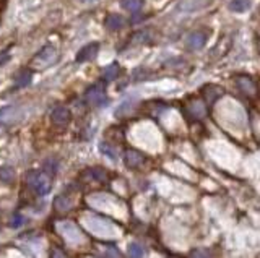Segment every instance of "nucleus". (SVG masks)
<instances>
[{
  "mask_svg": "<svg viewBox=\"0 0 260 258\" xmlns=\"http://www.w3.org/2000/svg\"><path fill=\"white\" fill-rule=\"evenodd\" d=\"M28 185L34 190V193L39 196H44L49 193L51 190V179L43 171H30L28 177Z\"/></svg>",
  "mask_w": 260,
  "mask_h": 258,
  "instance_id": "nucleus-1",
  "label": "nucleus"
},
{
  "mask_svg": "<svg viewBox=\"0 0 260 258\" xmlns=\"http://www.w3.org/2000/svg\"><path fill=\"white\" fill-rule=\"evenodd\" d=\"M86 101L90 104L98 106V107H102V106L107 104V98H106L104 86H102V83L93 85L90 90L86 91Z\"/></svg>",
  "mask_w": 260,
  "mask_h": 258,
  "instance_id": "nucleus-2",
  "label": "nucleus"
},
{
  "mask_svg": "<svg viewBox=\"0 0 260 258\" xmlns=\"http://www.w3.org/2000/svg\"><path fill=\"white\" fill-rule=\"evenodd\" d=\"M57 56V49L51 44L44 46L43 49L38 52V56L33 59V65H38V67H46L49 65L54 59Z\"/></svg>",
  "mask_w": 260,
  "mask_h": 258,
  "instance_id": "nucleus-3",
  "label": "nucleus"
},
{
  "mask_svg": "<svg viewBox=\"0 0 260 258\" xmlns=\"http://www.w3.org/2000/svg\"><path fill=\"white\" fill-rule=\"evenodd\" d=\"M98 52H99V44L98 43H90V44H86L85 47H81V49L78 51V54H77V57H75V60H77L78 64L88 62V60H93L94 57H96Z\"/></svg>",
  "mask_w": 260,
  "mask_h": 258,
  "instance_id": "nucleus-4",
  "label": "nucleus"
},
{
  "mask_svg": "<svg viewBox=\"0 0 260 258\" xmlns=\"http://www.w3.org/2000/svg\"><path fill=\"white\" fill-rule=\"evenodd\" d=\"M59 230H62V234L67 240L70 242H80L83 240V237H81V232L78 230V227L75 226V224L68 222V221H64L62 224H59Z\"/></svg>",
  "mask_w": 260,
  "mask_h": 258,
  "instance_id": "nucleus-5",
  "label": "nucleus"
},
{
  "mask_svg": "<svg viewBox=\"0 0 260 258\" xmlns=\"http://www.w3.org/2000/svg\"><path fill=\"white\" fill-rule=\"evenodd\" d=\"M205 43H207V33H203V31H195L192 33L187 41H186V44L189 49H192V51H198V49H202V47L205 46Z\"/></svg>",
  "mask_w": 260,
  "mask_h": 258,
  "instance_id": "nucleus-6",
  "label": "nucleus"
},
{
  "mask_svg": "<svg viewBox=\"0 0 260 258\" xmlns=\"http://www.w3.org/2000/svg\"><path fill=\"white\" fill-rule=\"evenodd\" d=\"M51 120H52V124H56V125H65V124H68V120H70V111L64 106H59L51 112Z\"/></svg>",
  "mask_w": 260,
  "mask_h": 258,
  "instance_id": "nucleus-7",
  "label": "nucleus"
},
{
  "mask_svg": "<svg viewBox=\"0 0 260 258\" xmlns=\"http://www.w3.org/2000/svg\"><path fill=\"white\" fill-rule=\"evenodd\" d=\"M237 86L239 90H241L244 94H247V96H257V85L254 80H250L247 77H241L237 78Z\"/></svg>",
  "mask_w": 260,
  "mask_h": 258,
  "instance_id": "nucleus-8",
  "label": "nucleus"
},
{
  "mask_svg": "<svg viewBox=\"0 0 260 258\" xmlns=\"http://www.w3.org/2000/svg\"><path fill=\"white\" fill-rule=\"evenodd\" d=\"M125 164L128 167H139L143 161H145V158H143V154L139 153V151H135V149H128V151L125 153Z\"/></svg>",
  "mask_w": 260,
  "mask_h": 258,
  "instance_id": "nucleus-9",
  "label": "nucleus"
},
{
  "mask_svg": "<svg viewBox=\"0 0 260 258\" xmlns=\"http://www.w3.org/2000/svg\"><path fill=\"white\" fill-rule=\"evenodd\" d=\"M203 94H205V99H207V103L213 104L215 101L223 94V90H221L220 86L211 85V86H207V88H205V90H203Z\"/></svg>",
  "mask_w": 260,
  "mask_h": 258,
  "instance_id": "nucleus-10",
  "label": "nucleus"
},
{
  "mask_svg": "<svg viewBox=\"0 0 260 258\" xmlns=\"http://www.w3.org/2000/svg\"><path fill=\"white\" fill-rule=\"evenodd\" d=\"M143 5H145V0H120V7L130 13L140 12L143 9Z\"/></svg>",
  "mask_w": 260,
  "mask_h": 258,
  "instance_id": "nucleus-11",
  "label": "nucleus"
},
{
  "mask_svg": "<svg viewBox=\"0 0 260 258\" xmlns=\"http://www.w3.org/2000/svg\"><path fill=\"white\" fill-rule=\"evenodd\" d=\"M252 7V0H231L229 10L234 13H244Z\"/></svg>",
  "mask_w": 260,
  "mask_h": 258,
  "instance_id": "nucleus-12",
  "label": "nucleus"
},
{
  "mask_svg": "<svg viewBox=\"0 0 260 258\" xmlns=\"http://www.w3.org/2000/svg\"><path fill=\"white\" fill-rule=\"evenodd\" d=\"M124 25H125V22H124V18H122L120 15H109L106 18V28L111 30V31H117Z\"/></svg>",
  "mask_w": 260,
  "mask_h": 258,
  "instance_id": "nucleus-13",
  "label": "nucleus"
},
{
  "mask_svg": "<svg viewBox=\"0 0 260 258\" xmlns=\"http://www.w3.org/2000/svg\"><path fill=\"white\" fill-rule=\"evenodd\" d=\"M15 180V169L12 166H0V182L12 184Z\"/></svg>",
  "mask_w": 260,
  "mask_h": 258,
  "instance_id": "nucleus-14",
  "label": "nucleus"
},
{
  "mask_svg": "<svg viewBox=\"0 0 260 258\" xmlns=\"http://www.w3.org/2000/svg\"><path fill=\"white\" fill-rule=\"evenodd\" d=\"M18 112V107L9 104V106H4L0 107V122H5V120H13V117L17 115Z\"/></svg>",
  "mask_w": 260,
  "mask_h": 258,
  "instance_id": "nucleus-15",
  "label": "nucleus"
},
{
  "mask_svg": "<svg viewBox=\"0 0 260 258\" xmlns=\"http://www.w3.org/2000/svg\"><path fill=\"white\" fill-rule=\"evenodd\" d=\"M117 75H119V65L111 64L109 67H106L104 73H102V78H104V81H112L117 78Z\"/></svg>",
  "mask_w": 260,
  "mask_h": 258,
  "instance_id": "nucleus-16",
  "label": "nucleus"
},
{
  "mask_svg": "<svg viewBox=\"0 0 260 258\" xmlns=\"http://www.w3.org/2000/svg\"><path fill=\"white\" fill-rule=\"evenodd\" d=\"M99 151H101L102 154H104V156H107L109 159H112V161L117 159V153L114 151L111 145L104 143V141H102V143H99Z\"/></svg>",
  "mask_w": 260,
  "mask_h": 258,
  "instance_id": "nucleus-17",
  "label": "nucleus"
},
{
  "mask_svg": "<svg viewBox=\"0 0 260 258\" xmlns=\"http://www.w3.org/2000/svg\"><path fill=\"white\" fill-rule=\"evenodd\" d=\"M143 253H145V250H143V247L140 245V243H130L128 245V255L130 256H135V258H139V256H143Z\"/></svg>",
  "mask_w": 260,
  "mask_h": 258,
  "instance_id": "nucleus-18",
  "label": "nucleus"
},
{
  "mask_svg": "<svg viewBox=\"0 0 260 258\" xmlns=\"http://www.w3.org/2000/svg\"><path fill=\"white\" fill-rule=\"evenodd\" d=\"M72 206V201L67 200L65 196H59V198L56 200V208L59 209V211H68Z\"/></svg>",
  "mask_w": 260,
  "mask_h": 258,
  "instance_id": "nucleus-19",
  "label": "nucleus"
},
{
  "mask_svg": "<svg viewBox=\"0 0 260 258\" xmlns=\"http://www.w3.org/2000/svg\"><path fill=\"white\" fill-rule=\"evenodd\" d=\"M189 112H194V119H200L202 115L205 114V107L200 104V103H195L192 106H189Z\"/></svg>",
  "mask_w": 260,
  "mask_h": 258,
  "instance_id": "nucleus-20",
  "label": "nucleus"
},
{
  "mask_svg": "<svg viewBox=\"0 0 260 258\" xmlns=\"http://www.w3.org/2000/svg\"><path fill=\"white\" fill-rule=\"evenodd\" d=\"M30 81H31V73L23 72L22 77H20L18 81H17V86H26V85H30Z\"/></svg>",
  "mask_w": 260,
  "mask_h": 258,
  "instance_id": "nucleus-21",
  "label": "nucleus"
},
{
  "mask_svg": "<svg viewBox=\"0 0 260 258\" xmlns=\"http://www.w3.org/2000/svg\"><path fill=\"white\" fill-rule=\"evenodd\" d=\"M23 222H25V218H23V216H22V214H15V216L12 218L10 226L17 229V227H20V226H23Z\"/></svg>",
  "mask_w": 260,
  "mask_h": 258,
  "instance_id": "nucleus-22",
  "label": "nucleus"
},
{
  "mask_svg": "<svg viewBox=\"0 0 260 258\" xmlns=\"http://www.w3.org/2000/svg\"><path fill=\"white\" fill-rule=\"evenodd\" d=\"M81 2H91V0H81Z\"/></svg>",
  "mask_w": 260,
  "mask_h": 258,
  "instance_id": "nucleus-23",
  "label": "nucleus"
}]
</instances>
